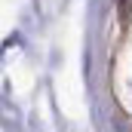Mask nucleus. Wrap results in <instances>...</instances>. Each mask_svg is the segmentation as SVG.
I'll return each instance as SVG.
<instances>
[{"label":"nucleus","instance_id":"1","mask_svg":"<svg viewBox=\"0 0 132 132\" xmlns=\"http://www.w3.org/2000/svg\"><path fill=\"white\" fill-rule=\"evenodd\" d=\"M129 3H132V0H120V12H123V22L129 19Z\"/></svg>","mask_w":132,"mask_h":132}]
</instances>
